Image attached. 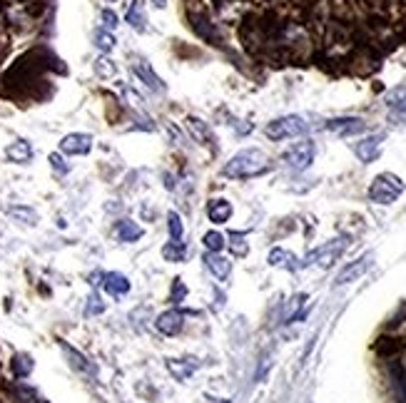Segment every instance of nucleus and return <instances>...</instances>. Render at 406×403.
Wrapping results in <instances>:
<instances>
[{
	"instance_id": "obj_3",
	"label": "nucleus",
	"mask_w": 406,
	"mask_h": 403,
	"mask_svg": "<svg viewBox=\"0 0 406 403\" xmlns=\"http://www.w3.org/2000/svg\"><path fill=\"white\" fill-rule=\"evenodd\" d=\"M309 129L307 119L299 115H284V117L272 119L265 127V134L269 140H289V137H299Z\"/></svg>"
},
{
	"instance_id": "obj_26",
	"label": "nucleus",
	"mask_w": 406,
	"mask_h": 403,
	"mask_svg": "<svg viewBox=\"0 0 406 403\" xmlns=\"http://www.w3.org/2000/svg\"><path fill=\"white\" fill-rule=\"evenodd\" d=\"M95 73H98V78H112V75L117 73V67H115V62L108 60V57H98V60H95Z\"/></svg>"
},
{
	"instance_id": "obj_33",
	"label": "nucleus",
	"mask_w": 406,
	"mask_h": 403,
	"mask_svg": "<svg viewBox=\"0 0 406 403\" xmlns=\"http://www.w3.org/2000/svg\"><path fill=\"white\" fill-rule=\"evenodd\" d=\"M269 354H265V356H262V363H260V368H257V381H262V378L267 376V368H269Z\"/></svg>"
},
{
	"instance_id": "obj_37",
	"label": "nucleus",
	"mask_w": 406,
	"mask_h": 403,
	"mask_svg": "<svg viewBox=\"0 0 406 403\" xmlns=\"http://www.w3.org/2000/svg\"><path fill=\"white\" fill-rule=\"evenodd\" d=\"M108 3H112V0H108Z\"/></svg>"
},
{
	"instance_id": "obj_2",
	"label": "nucleus",
	"mask_w": 406,
	"mask_h": 403,
	"mask_svg": "<svg viewBox=\"0 0 406 403\" xmlns=\"http://www.w3.org/2000/svg\"><path fill=\"white\" fill-rule=\"evenodd\" d=\"M404 192V182L394 175V172H381V175L374 177L369 187V199L376 202V204H391L396 202Z\"/></svg>"
},
{
	"instance_id": "obj_9",
	"label": "nucleus",
	"mask_w": 406,
	"mask_h": 403,
	"mask_svg": "<svg viewBox=\"0 0 406 403\" xmlns=\"http://www.w3.org/2000/svg\"><path fill=\"white\" fill-rule=\"evenodd\" d=\"M381 142H384V134H369V137H364V140H359L354 145V152L356 157H359L361 162H374L376 157L381 155Z\"/></svg>"
},
{
	"instance_id": "obj_10",
	"label": "nucleus",
	"mask_w": 406,
	"mask_h": 403,
	"mask_svg": "<svg viewBox=\"0 0 406 403\" xmlns=\"http://www.w3.org/2000/svg\"><path fill=\"white\" fill-rule=\"evenodd\" d=\"M130 67H132V73H135L137 78H140L142 83H145L147 88L152 90V93H165V88H167V85L162 83V80H160V75H157L155 70H152V67L147 65L145 60H135V62H130Z\"/></svg>"
},
{
	"instance_id": "obj_4",
	"label": "nucleus",
	"mask_w": 406,
	"mask_h": 403,
	"mask_svg": "<svg viewBox=\"0 0 406 403\" xmlns=\"http://www.w3.org/2000/svg\"><path fill=\"white\" fill-rule=\"evenodd\" d=\"M347 247H349V237L332 239V242L322 244V247H317L314 252H309L307 259L302 262V267H312V264H317V267H322V269H329L344 252H347Z\"/></svg>"
},
{
	"instance_id": "obj_16",
	"label": "nucleus",
	"mask_w": 406,
	"mask_h": 403,
	"mask_svg": "<svg viewBox=\"0 0 406 403\" xmlns=\"http://www.w3.org/2000/svg\"><path fill=\"white\" fill-rule=\"evenodd\" d=\"M195 358H170L167 361V368H170V373L178 381H187L190 376L195 373V368H197V363H192Z\"/></svg>"
},
{
	"instance_id": "obj_35",
	"label": "nucleus",
	"mask_w": 406,
	"mask_h": 403,
	"mask_svg": "<svg viewBox=\"0 0 406 403\" xmlns=\"http://www.w3.org/2000/svg\"><path fill=\"white\" fill-rule=\"evenodd\" d=\"M182 296H185L182 279H175V294H172V301H182Z\"/></svg>"
},
{
	"instance_id": "obj_31",
	"label": "nucleus",
	"mask_w": 406,
	"mask_h": 403,
	"mask_svg": "<svg viewBox=\"0 0 406 403\" xmlns=\"http://www.w3.org/2000/svg\"><path fill=\"white\" fill-rule=\"evenodd\" d=\"M100 18H103V25L108 28V30H115V28H117V16H115L112 11H103Z\"/></svg>"
},
{
	"instance_id": "obj_32",
	"label": "nucleus",
	"mask_w": 406,
	"mask_h": 403,
	"mask_svg": "<svg viewBox=\"0 0 406 403\" xmlns=\"http://www.w3.org/2000/svg\"><path fill=\"white\" fill-rule=\"evenodd\" d=\"M50 165L55 167V170L60 172V175H65V172L70 170V167L65 165V160H63V157H60V155H57V152H52V155H50Z\"/></svg>"
},
{
	"instance_id": "obj_27",
	"label": "nucleus",
	"mask_w": 406,
	"mask_h": 403,
	"mask_svg": "<svg viewBox=\"0 0 406 403\" xmlns=\"http://www.w3.org/2000/svg\"><path fill=\"white\" fill-rule=\"evenodd\" d=\"M95 45L100 47L103 52H110L115 47V35L110 30H95Z\"/></svg>"
},
{
	"instance_id": "obj_30",
	"label": "nucleus",
	"mask_w": 406,
	"mask_h": 403,
	"mask_svg": "<svg viewBox=\"0 0 406 403\" xmlns=\"http://www.w3.org/2000/svg\"><path fill=\"white\" fill-rule=\"evenodd\" d=\"M232 252L237 254V257H245L247 254V244H245V234H232Z\"/></svg>"
},
{
	"instance_id": "obj_15",
	"label": "nucleus",
	"mask_w": 406,
	"mask_h": 403,
	"mask_svg": "<svg viewBox=\"0 0 406 403\" xmlns=\"http://www.w3.org/2000/svg\"><path fill=\"white\" fill-rule=\"evenodd\" d=\"M103 289L112 296H122L130 291V281L117 271H112V274H103Z\"/></svg>"
},
{
	"instance_id": "obj_29",
	"label": "nucleus",
	"mask_w": 406,
	"mask_h": 403,
	"mask_svg": "<svg viewBox=\"0 0 406 403\" xmlns=\"http://www.w3.org/2000/svg\"><path fill=\"white\" fill-rule=\"evenodd\" d=\"M204 247H207L209 252H219V249L224 247V237L219 232H207L204 234Z\"/></svg>"
},
{
	"instance_id": "obj_23",
	"label": "nucleus",
	"mask_w": 406,
	"mask_h": 403,
	"mask_svg": "<svg viewBox=\"0 0 406 403\" xmlns=\"http://www.w3.org/2000/svg\"><path fill=\"white\" fill-rule=\"evenodd\" d=\"M167 229H170V242L182 244L185 227H182V219H180L178 212H170V214H167Z\"/></svg>"
},
{
	"instance_id": "obj_28",
	"label": "nucleus",
	"mask_w": 406,
	"mask_h": 403,
	"mask_svg": "<svg viewBox=\"0 0 406 403\" xmlns=\"http://www.w3.org/2000/svg\"><path fill=\"white\" fill-rule=\"evenodd\" d=\"M162 257L170 259V262H182V257H185V244L170 242L165 249H162Z\"/></svg>"
},
{
	"instance_id": "obj_5",
	"label": "nucleus",
	"mask_w": 406,
	"mask_h": 403,
	"mask_svg": "<svg viewBox=\"0 0 406 403\" xmlns=\"http://www.w3.org/2000/svg\"><path fill=\"white\" fill-rule=\"evenodd\" d=\"M314 152H317L314 142L312 140H302V142H297V145L289 147V150L282 155V160L292 167V170L302 172V170H307V167L314 162Z\"/></svg>"
},
{
	"instance_id": "obj_6",
	"label": "nucleus",
	"mask_w": 406,
	"mask_h": 403,
	"mask_svg": "<svg viewBox=\"0 0 406 403\" xmlns=\"http://www.w3.org/2000/svg\"><path fill=\"white\" fill-rule=\"evenodd\" d=\"M90 150H93V134L73 132L60 140V152L65 155H88Z\"/></svg>"
},
{
	"instance_id": "obj_19",
	"label": "nucleus",
	"mask_w": 406,
	"mask_h": 403,
	"mask_svg": "<svg viewBox=\"0 0 406 403\" xmlns=\"http://www.w3.org/2000/svg\"><path fill=\"white\" fill-rule=\"evenodd\" d=\"M269 264H272V267L289 269V271H294V269L299 267L297 257H294V254H289L286 249H279V247H274V249L269 252Z\"/></svg>"
},
{
	"instance_id": "obj_24",
	"label": "nucleus",
	"mask_w": 406,
	"mask_h": 403,
	"mask_svg": "<svg viewBox=\"0 0 406 403\" xmlns=\"http://www.w3.org/2000/svg\"><path fill=\"white\" fill-rule=\"evenodd\" d=\"M8 214H11L13 219H21L23 224H35L37 222V212L30 207H11L8 209Z\"/></svg>"
},
{
	"instance_id": "obj_21",
	"label": "nucleus",
	"mask_w": 406,
	"mask_h": 403,
	"mask_svg": "<svg viewBox=\"0 0 406 403\" xmlns=\"http://www.w3.org/2000/svg\"><path fill=\"white\" fill-rule=\"evenodd\" d=\"M127 23L135 28L137 33H145V11H142V0H132V6L127 8Z\"/></svg>"
},
{
	"instance_id": "obj_22",
	"label": "nucleus",
	"mask_w": 406,
	"mask_h": 403,
	"mask_svg": "<svg viewBox=\"0 0 406 403\" xmlns=\"http://www.w3.org/2000/svg\"><path fill=\"white\" fill-rule=\"evenodd\" d=\"M187 127H190V132L197 137L202 145H209V142H214V137H212V132H209V127H207V122H202L199 117H190L187 119Z\"/></svg>"
},
{
	"instance_id": "obj_17",
	"label": "nucleus",
	"mask_w": 406,
	"mask_h": 403,
	"mask_svg": "<svg viewBox=\"0 0 406 403\" xmlns=\"http://www.w3.org/2000/svg\"><path fill=\"white\" fill-rule=\"evenodd\" d=\"M115 232H117L120 242H137V239H140L142 234H145V229H142L140 224L132 222V219H122V222H117Z\"/></svg>"
},
{
	"instance_id": "obj_1",
	"label": "nucleus",
	"mask_w": 406,
	"mask_h": 403,
	"mask_svg": "<svg viewBox=\"0 0 406 403\" xmlns=\"http://www.w3.org/2000/svg\"><path fill=\"white\" fill-rule=\"evenodd\" d=\"M272 170V160L257 147L250 150H240L232 160L224 165L222 175L232 177V180H250V177H260Z\"/></svg>"
},
{
	"instance_id": "obj_14",
	"label": "nucleus",
	"mask_w": 406,
	"mask_h": 403,
	"mask_svg": "<svg viewBox=\"0 0 406 403\" xmlns=\"http://www.w3.org/2000/svg\"><path fill=\"white\" fill-rule=\"evenodd\" d=\"M207 217L212 219L214 224H224L232 217V204L227 199H209L207 204Z\"/></svg>"
},
{
	"instance_id": "obj_7",
	"label": "nucleus",
	"mask_w": 406,
	"mask_h": 403,
	"mask_svg": "<svg viewBox=\"0 0 406 403\" xmlns=\"http://www.w3.org/2000/svg\"><path fill=\"white\" fill-rule=\"evenodd\" d=\"M371 262H374V257H371V254H364V257H361V259L352 262L349 267H344L342 271H339V276H337V281H334V284H337V286H344V284H352V281H356V279H359V276H364L366 271H369Z\"/></svg>"
},
{
	"instance_id": "obj_12",
	"label": "nucleus",
	"mask_w": 406,
	"mask_h": 403,
	"mask_svg": "<svg viewBox=\"0 0 406 403\" xmlns=\"http://www.w3.org/2000/svg\"><path fill=\"white\" fill-rule=\"evenodd\" d=\"M386 107H389L391 117H406V85H399L386 95Z\"/></svg>"
},
{
	"instance_id": "obj_18",
	"label": "nucleus",
	"mask_w": 406,
	"mask_h": 403,
	"mask_svg": "<svg viewBox=\"0 0 406 403\" xmlns=\"http://www.w3.org/2000/svg\"><path fill=\"white\" fill-rule=\"evenodd\" d=\"M6 155H8V160H11V162L25 165V162H30V157H33V147L28 145L25 140H18V142H13V145H8Z\"/></svg>"
},
{
	"instance_id": "obj_25",
	"label": "nucleus",
	"mask_w": 406,
	"mask_h": 403,
	"mask_svg": "<svg viewBox=\"0 0 406 403\" xmlns=\"http://www.w3.org/2000/svg\"><path fill=\"white\" fill-rule=\"evenodd\" d=\"M33 371V361H30V356H16L13 358V373H16V378H25L28 373Z\"/></svg>"
},
{
	"instance_id": "obj_13",
	"label": "nucleus",
	"mask_w": 406,
	"mask_h": 403,
	"mask_svg": "<svg viewBox=\"0 0 406 403\" xmlns=\"http://www.w3.org/2000/svg\"><path fill=\"white\" fill-rule=\"evenodd\" d=\"M204 262H207V269L212 271L214 276H217L219 281H224L229 276V271H232V262L224 257H219L217 252H207L204 254Z\"/></svg>"
},
{
	"instance_id": "obj_8",
	"label": "nucleus",
	"mask_w": 406,
	"mask_h": 403,
	"mask_svg": "<svg viewBox=\"0 0 406 403\" xmlns=\"http://www.w3.org/2000/svg\"><path fill=\"white\" fill-rule=\"evenodd\" d=\"M327 129L339 137H349V134H359L366 129V122L361 117H337V119H329Z\"/></svg>"
},
{
	"instance_id": "obj_20",
	"label": "nucleus",
	"mask_w": 406,
	"mask_h": 403,
	"mask_svg": "<svg viewBox=\"0 0 406 403\" xmlns=\"http://www.w3.org/2000/svg\"><path fill=\"white\" fill-rule=\"evenodd\" d=\"M60 346H63L65 356L70 358V366H73V368H78V371H83V373H90V376H93V373H95V368L90 366V363H88V358H85L83 354H80V351H75V349H73V346H68V344H60Z\"/></svg>"
},
{
	"instance_id": "obj_34",
	"label": "nucleus",
	"mask_w": 406,
	"mask_h": 403,
	"mask_svg": "<svg viewBox=\"0 0 406 403\" xmlns=\"http://www.w3.org/2000/svg\"><path fill=\"white\" fill-rule=\"evenodd\" d=\"M103 311V304H100V296H90V306H88V314H100Z\"/></svg>"
},
{
	"instance_id": "obj_36",
	"label": "nucleus",
	"mask_w": 406,
	"mask_h": 403,
	"mask_svg": "<svg viewBox=\"0 0 406 403\" xmlns=\"http://www.w3.org/2000/svg\"><path fill=\"white\" fill-rule=\"evenodd\" d=\"M152 3H155V8H160V11L167 6V0H152Z\"/></svg>"
},
{
	"instance_id": "obj_11",
	"label": "nucleus",
	"mask_w": 406,
	"mask_h": 403,
	"mask_svg": "<svg viewBox=\"0 0 406 403\" xmlns=\"http://www.w3.org/2000/svg\"><path fill=\"white\" fill-rule=\"evenodd\" d=\"M182 319H185V316L180 314L178 309H170V311H165V314L157 316L155 326H157V331H162L165 336H175V334H180V331H182V326H185Z\"/></svg>"
}]
</instances>
